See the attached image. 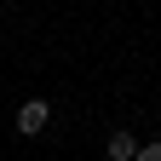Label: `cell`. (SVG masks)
I'll list each match as a JSON object with an SVG mask.
<instances>
[{
  "label": "cell",
  "mask_w": 161,
  "mask_h": 161,
  "mask_svg": "<svg viewBox=\"0 0 161 161\" xmlns=\"http://www.w3.org/2000/svg\"><path fill=\"white\" fill-rule=\"evenodd\" d=\"M46 121H52V104H46V98H29V104L17 109V132L35 138V132H46Z\"/></svg>",
  "instance_id": "cell-1"
},
{
  "label": "cell",
  "mask_w": 161,
  "mask_h": 161,
  "mask_svg": "<svg viewBox=\"0 0 161 161\" xmlns=\"http://www.w3.org/2000/svg\"><path fill=\"white\" fill-rule=\"evenodd\" d=\"M104 155H109V161H138V138H132V132H109Z\"/></svg>",
  "instance_id": "cell-2"
},
{
  "label": "cell",
  "mask_w": 161,
  "mask_h": 161,
  "mask_svg": "<svg viewBox=\"0 0 161 161\" xmlns=\"http://www.w3.org/2000/svg\"><path fill=\"white\" fill-rule=\"evenodd\" d=\"M138 161H161V138H150V144H138Z\"/></svg>",
  "instance_id": "cell-3"
},
{
  "label": "cell",
  "mask_w": 161,
  "mask_h": 161,
  "mask_svg": "<svg viewBox=\"0 0 161 161\" xmlns=\"http://www.w3.org/2000/svg\"><path fill=\"white\" fill-rule=\"evenodd\" d=\"M0 23H6V12H0Z\"/></svg>",
  "instance_id": "cell-4"
}]
</instances>
